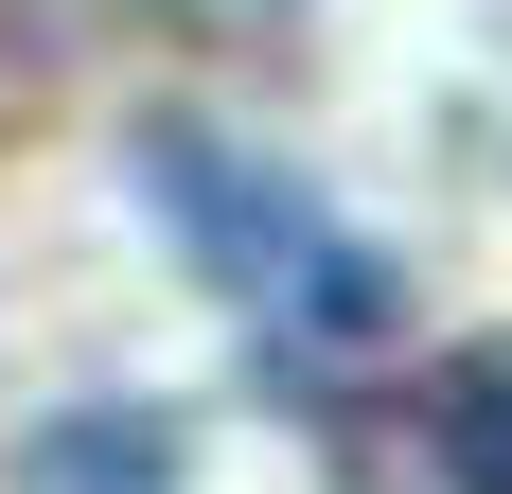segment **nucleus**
Returning <instances> with one entry per match:
<instances>
[{
    "label": "nucleus",
    "mask_w": 512,
    "mask_h": 494,
    "mask_svg": "<svg viewBox=\"0 0 512 494\" xmlns=\"http://www.w3.org/2000/svg\"><path fill=\"white\" fill-rule=\"evenodd\" d=\"M142 212L177 247H195V283L248 318L265 353H389V318H407V265L371 230H336V212L283 177V159L248 142H212V124H142Z\"/></svg>",
    "instance_id": "nucleus-1"
},
{
    "label": "nucleus",
    "mask_w": 512,
    "mask_h": 494,
    "mask_svg": "<svg viewBox=\"0 0 512 494\" xmlns=\"http://www.w3.org/2000/svg\"><path fill=\"white\" fill-rule=\"evenodd\" d=\"M424 459L442 494H512V336H460L424 371Z\"/></svg>",
    "instance_id": "nucleus-3"
},
{
    "label": "nucleus",
    "mask_w": 512,
    "mask_h": 494,
    "mask_svg": "<svg viewBox=\"0 0 512 494\" xmlns=\"http://www.w3.org/2000/svg\"><path fill=\"white\" fill-rule=\"evenodd\" d=\"M177 18H283V0H177Z\"/></svg>",
    "instance_id": "nucleus-4"
},
{
    "label": "nucleus",
    "mask_w": 512,
    "mask_h": 494,
    "mask_svg": "<svg viewBox=\"0 0 512 494\" xmlns=\"http://www.w3.org/2000/svg\"><path fill=\"white\" fill-rule=\"evenodd\" d=\"M18 494H177V424L159 406H53L18 442Z\"/></svg>",
    "instance_id": "nucleus-2"
}]
</instances>
